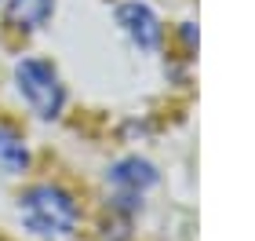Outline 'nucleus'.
Returning a JSON list of instances; mask_svg holds the SVG:
<instances>
[{
    "mask_svg": "<svg viewBox=\"0 0 255 241\" xmlns=\"http://www.w3.org/2000/svg\"><path fill=\"white\" fill-rule=\"evenodd\" d=\"M18 216L33 234L40 238H62L77 227V205L59 187H33L18 198Z\"/></svg>",
    "mask_w": 255,
    "mask_h": 241,
    "instance_id": "obj_1",
    "label": "nucleus"
},
{
    "mask_svg": "<svg viewBox=\"0 0 255 241\" xmlns=\"http://www.w3.org/2000/svg\"><path fill=\"white\" fill-rule=\"evenodd\" d=\"M15 80H18L22 99L33 106V113H40V117H59V110L66 102V91H62L59 73H55L51 62H44V59H22L15 66Z\"/></svg>",
    "mask_w": 255,
    "mask_h": 241,
    "instance_id": "obj_2",
    "label": "nucleus"
},
{
    "mask_svg": "<svg viewBox=\"0 0 255 241\" xmlns=\"http://www.w3.org/2000/svg\"><path fill=\"white\" fill-rule=\"evenodd\" d=\"M117 22H121V29L138 44V48H146V51L157 48V40H160V22H157V15H153L146 4H138V0L121 4V7H117Z\"/></svg>",
    "mask_w": 255,
    "mask_h": 241,
    "instance_id": "obj_3",
    "label": "nucleus"
},
{
    "mask_svg": "<svg viewBox=\"0 0 255 241\" xmlns=\"http://www.w3.org/2000/svg\"><path fill=\"white\" fill-rule=\"evenodd\" d=\"M110 183H113V187H121V190H128V194H142L146 187H153V183H157V172H153L149 161L124 157L121 165H113Z\"/></svg>",
    "mask_w": 255,
    "mask_h": 241,
    "instance_id": "obj_4",
    "label": "nucleus"
},
{
    "mask_svg": "<svg viewBox=\"0 0 255 241\" xmlns=\"http://www.w3.org/2000/svg\"><path fill=\"white\" fill-rule=\"evenodd\" d=\"M51 11H55V0H11L7 18L18 29H40L51 18Z\"/></svg>",
    "mask_w": 255,
    "mask_h": 241,
    "instance_id": "obj_5",
    "label": "nucleus"
},
{
    "mask_svg": "<svg viewBox=\"0 0 255 241\" xmlns=\"http://www.w3.org/2000/svg\"><path fill=\"white\" fill-rule=\"evenodd\" d=\"M26 165H29V154L22 139L15 132L0 128V176H18V172H26Z\"/></svg>",
    "mask_w": 255,
    "mask_h": 241,
    "instance_id": "obj_6",
    "label": "nucleus"
}]
</instances>
